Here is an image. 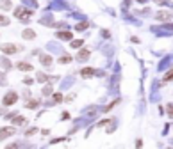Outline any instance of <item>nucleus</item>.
Wrapping results in <instances>:
<instances>
[{"mask_svg": "<svg viewBox=\"0 0 173 149\" xmlns=\"http://www.w3.org/2000/svg\"><path fill=\"white\" fill-rule=\"evenodd\" d=\"M16 100H18V94H16L14 91H9V92L4 96L2 105H4V106H11V105H14V103H16Z\"/></svg>", "mask_w": 173, "mask_h": 149, "instance_id": "nucleus-1", "label": "nucleus"}, {"mask_svg": "<svg viewBox=\"0 0 173 149\" xmlns=\"http://www.w3.org/2000/svg\"><path fill=\"white\" fill-rule=\"evenodd\" d=\"M16 131V128L14 126H7V128H0V140H4V138L7 137H11L13 133Z\"/></svg>", "mask_w": 173, "mask_h": 149, "instance_id": "nucleus-2", "label": "nucleus"}, {"mask_svg": "<svg viewBox=\"0 0 173 149\" xmlns=\"http://www.w3.org/2000/svg\"><path fill=\"white\" fill-rule=\"evenodd\" d=\"M155 20L157 21H168V20H171V13L170 11H159L155 14Z\"/></svg>", "mask_w": 173, "mask_h": 149, "instance_id": "nucleus-3", "label": "nucleus"}, {"mask_svg": "<svg viewBox=\"0 0 173 149\" xmlns=\"http://www.w3.org/2000/svg\"><path fill=\"white\" fill-rule=\"evenodd\" d=\"M0 51H4V53H7V55H11V53L18 51V46H14V45H2V46H0Z\"/></svg>", "mask_w": 173, "mask_h": 149, "instance_id": "nucleus-4", "label": "nucleus"}, {"mask_svg": "<svg viewBox=\"0 0 173 149\" xmlns=\"http://www.w3.org/2000/svg\"><path fill=\"white\" fill-rule=\"evenodd\" d=\"M80 77H82V78H91V77H95V69H93V68H84V69H80Z\"/></svg>", "mask_w": 173, "mask_h": 149, "instance_id": "nucleus-5", "label": "nucleus"}, {"mask_svg": "<svg viewBox=\"0 0 173 149\" xmlns=\"http://www.w3.org/2000/svg\"><path fill=\"white\" fill-rule=\"evenodd\" d=\"M89 53H91V51H89L88 48H82V50H80V51H79V55H77V59H79V60H86V59H89Z\"/></svg>", "mask_w": 173, "mask_h": 149, "instance_id": "nucleus-6", "label": "nucleus"}, {"mask_svg": "<svg viewBox=\"0 0 173 149\" xmlns=\"http://www.w3.org/2000/svg\"><path fill=\"white\" fill-rule=\"evenodd\" d=\"M57 37L64 41H72V32H57Z\"/></svg>", "mask_w": 173, "mask_h": 149, "instance_id": "nucleus-7", "label": "nucleus"}, {"mask_svg": "<svg viewBox=\"0 0 173 149\" xmlns=\"http://www.w3.org/2000/svg\"><path fill=\"white\" fill-rule=\"evenodd\" d=\"M16 68H18V69H23V71H32V66L27 64V62H18Z\"/></svg>", "mask_w": 173, "mask_h": 149, "instance_id": "nucleus-8", "label": "nucleus"}, {"mask_svg": "<svg viewBox=\"0 0 173 149\" xmlns=\"http://www.w3.org/2000/svg\"><path fill=\"white\" fill-rule=\"evenodd\" d=\"M22 36H23V39H34V37H36V34H34V30H29V28L22 32Z\"/></svg>", "mask_w": 173, "mask_h": 149, "instance_id": "nucleus-9", "label": "nucleus"}, {"mask_svg": "<svg viewBox=\"0 0 173 149\" xmlns=\"http://www.w3.org/2000/svg\"><path fill=\"white\" fill-rule=\"evenodd\" d=\"M39 60H41V64H45V66H50V64H52V57L50 55H41Z\"/></svg>", "mask_w": 173, "mask_h": 149, "instance_id": "nucleus-10", "label": "nucleus"}, {"mask_svg": "<svg viewBox=\"0 0 173 149\" xmlns=\"http://www.w3.org/2000/svg\"><path fill=\"white\" fill-rule=\"evenodd\" d=\"M82 45H84V41H82V39H75V41L70 43V46H72V48H80Z\"/></svg>", "mask_w": 173, "mask_h": 149, "instance_id": "nucleus-11", "label": "nucleus"}, {"mask_svg": "<svg viewBox=\"0 0 173 149\" xmlns=\"http://www.w3.org/2000/svg\"><path fill=\"white\" fill-rule=\"evenodd\" d=\"M57 62L59 64H68V62H72V57H70V55H63L61 59H57Z\"/></svg>", "mask_w": 173, "mask_h": 149, "instance_id": "nucleus-12", "label": "nucleus"}, {"mask_svg": "<svg viewBox=\"0 0 173 149\" xmlns=\"http://www.w3.org/2000/svg\"><path fill=\"white\" fill-rule=\"evenodd\" d=\"M38 105H39V101H36V100H34V101H27V103H25L27 108H36Z\"/></svg>", "mask_w": 173, "mask_h": 149, "instance_id": "nucleus-13", "label": "nucleus"}, {"mask_svg": "<svg viewBox=\"0 0 173 149\" xmlns=\"http://www.w3.org/2000/svg\"><path fill=\"white\" fill-rule=\"evenodd\" d=\"M0 7H2V9H9V7H11V2H9V0H0Z\"/></svg>", "mask_w": 173, "mask_h": 149, "instance_id": "nucleus-14", "label": "nucleus"}, {"mask_svg": "<svg viewBox=\"0 0 173 149\" xmlns=\"http://www.w3.org/2000/svg\"><path fill=\"white\" fill-rule=\"evenodd\" d=\"M38 80H39V82H46L48 77H46V74H43V73H38Z\"/></svg>", "mask_w": 173, "mask_h": 149, "instance_id": "nucleus-15", "label": "nucleus"}, {"mask_svg": "<svg viewBox=\"0 0 173 149\" xmlns=\"http://www.w3.org/2000/svg\"><path fill=\"white\" fill-rule=\"evenodd\" d=\"M170 80H173V69L168 71V73H166V77H164V82H170Z\"/></svg>", "mask_w": 173, "mask_h": 149, "instance_id": "nucleus-16", "label": "nucleus"}, {"mask_svg": "<svg viewBox=\"0 0 173 149\" xmlns=\"http://www.w3.org/2000/svg\"><path fill=\"white\" fill-rule=\"evenodd\" d=\"M54 101L61 103V101H63V94H59V92H55V94H54Z\"/></svg>", "mask_w": 173, "mask_h": 149, "instance_id": "nucleus-17", "label": "nucleus"}, {"mask_svg": "<svg viewBox=\"0 0 173 149\" xmlns=\"http://www.w3.org/2000/svg\"><path fill=\"white\" fill-rule=\"evenodd\" d=\"M23 123H25V119H23L22 115H18L16 119H14V124H23Z\"/></svg>", "mask_w": 173, "mask_h": 149, "instance_id": "nucleus-18", "label": "nucleus"}, {"mask_svg": "<svg viewBox=\"0 0 173 149\" xmlns=\"http://www.w3.org/2000/svg\"><path fill=\"white\" fill-rule=\"evenodd\" d=\"M88 28V23H79L77 25V30H86Z\"/></svg>", "mask_w": 173, "mask_h": 149, "instance_id": "nucleus-19", "label": "nucleus"}, {"mask_svg": "<svg viewBox=\"0 0 173 149\" xmlns=\"http://www.w3.org/2000/svg\"><path fill=\"white\" fill-rule=\"evenodd\" d=\"M168 115H170L171 119H173V105H171V103L168 105Z\"/></svg>", "mask_w": 173, "mask_h": 149, "instance_id": "nucleus-20", "label": "nucleus"}, {"mask_svg": "<svg viewBox=\"0 0 173 149\" xmlns=\"http://www.w3.org/2000/svg\"><path fill=\"white\" fill-rule=\"evenodd\" d=\"M141 146H143V140H141V138H137V140H136V147L141 149Z\"/></svg>", "mask_w": 173, "mask_h": 149, "instance_id": "nucleus-21", "label": "nucleus"}, {"mask_svg": "<svg viewBox=\"0 0 173 149\" xmlns=\"http://www.w3.org/2000/svg\"><path fill=\"white\" fill-rule=\"evenodd\" d=\"M36 131H38V130H36V128H32V130H27V137H29V135H34Z\"/></svg>", "mask_w": 173, "mask_h": 149, "instance_id": "nucleus-22", "label": "nucleus"}, {"mask_svg": "<svg viewBox=\"0 0 173 149\" xmlns=\"http://www.w3.org/2000/svg\"><path fill=\"white\" fill-rule=\"evenodd\" d=\"M5 149H18V144H9Z\"/></svg>", "mask_w": 173, "mask_h": 149, "instance_id": "nucleus-23", "label": "nucleus"}, {"mask_svg": "<svg viewBox=\"0 0 173 149\" xmlns=\"http://www.w3.org/2000/svg\"><path fill=\"white\" fill-rule=\"evenodd\" d=\"M155 2H157V4H162V2H166V0H155Z\"/></svg>", "mask_w": 173, "mask_h": 149, "instance_id": "nucleus-24", "label": "nucleus"}, {"mask_svg": "<svg viewBox=\"0 0 173 149\" xmlns=\"http://www.w3.org/2000/svg\"><path fill=\"white\" fill-rule=\"evenodd\" d=\"M0 18H2V16H0Z\"/></svg>", "mask_w": 173, "mask_h": 149, "instance_id": "nucleus-25", "label": "nucleus"}]
</instances>
